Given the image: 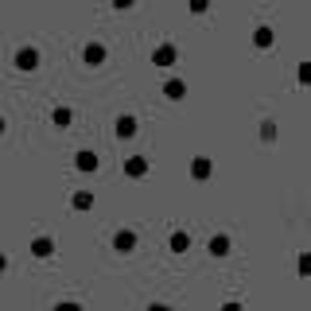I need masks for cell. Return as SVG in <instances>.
<instances>
[{
  "label": "cell",
  "mask_w": 311,
  "mask_h": 311,
  "mask_svg": "<svg viewBox=\"0 0 311 311\" xmlns=\"http://www.w3.org/2000/svg\"><path fill=\"white\" fill-rule=\"evenodd\" d=\"M133 241H136L133 234H117V249H121V253H129V249H133Z\"/></svg>",
  "instance_id": "10"
},
{
  "label": "cell",
  "mask_w": 311,
  "mask_h": 311,
  "mask_svg": "<svg viewBox=\"0 0 311 311\" xmlns=\"http://www.w3.org/2000/svg\"><path fill=\"white\" fill-rule=\"evenodd\" d=\"M0 129H4V121H0Z\"/></svg>",
  "instance_id": "20"
},
{
  "label": "cell",
  "mask_w": 311,
  "mask_h": 311,
  "mask_svg": "<svg viewBox=\"0 0 311 311\" xmlns=\"http://www.w3.org/2000/svg\"><path fill=\"white\" fill-rule=\"evenodd\" d=\"M191 175H194V179H206V175H210V160H194V163H191Z\"/></svg>",
  "instance_id": "5"
},
{
  "label": "cell",
  "mask_w": 311,
  "mask_h": 311,
  "mask_svg": "<svg viewBox=\"0 0 311 311\" xmlns=\"http://www.w3.org/2000/svg\"><path fill=\"white\" fill-rule=\"evenodd\" d=\"M51 249H55V241H47V237H35V245H31L35 257H51Z\"/></svg>",
  "instance_id": "3"
},
{
  "label": "cell",
  "mask_w": 311,
  "mask_h": 311,
  "mask_svg": "<svg viewBox=\"0 0 311 311\" xmlns=\"http://www.w3.org/2000/svg\"><path fill=\"white\" fill-rule=\"evenodd\" d=\"M133 129H136L133 117H121V121H117V133H121V136H133Z\"/></svg>",
  "instance_id": "9"
},
{
  "label": "cell",
  "mask_w": 311,
  "mask_h": 311,
  "mask_svg": "<svg viewBox=\"0 0 311 311\" xmlns=\"http://www.w3.org/2000/svg\"><path fill=\"white\" fill-rule=\"evenodd\" d=\"M55 311H82V307H78V303H59Z\"/></svg>",
  "instance_id": "16"
},
{
  "label": "cell",
  "mask_w": 311,
  "mask_h": 311,
  "mask_svg": "<svg viewBox=\"0 0 311 311\" xmlns=\"http://www.w3.org/2000/svg\"><path fill=\"white\" fill-rule=\"evenodd\" d=\"M171 249H175V253L187 249V234H171Z\"/></svg>",
  "instance_id": "13"
},
{
  "label": "cell",
  "mask_w": 311,
  "mask_h": 311,
  "mask_svg": "<svg viewBox=\"0 0 311 311\" xmlns=\"http://www.w3.org/2000/svg\"><path fill=\"white\" fill-rule=\"evenodd\" d=\"M272 43V31L268 28H257V47H268Z\"/></svg>",
  "instance_id": "12"
},
{
  "label": "cell",
  "mask_w": 311,
  "mask_h": 311,
  "mask_svg": "<svg viewBox=\"0 0 311 311\" xmlns=\"http://www.w3.org/2000/svg\"><path fill=\"white\" fill-rule=\"evenodd\" d=\"M163 93H167V97H183V93H187V86H183V82H167V86H163Z\"/></svg>",
  "instance_id": "7"
},
{
  "label": "cell",
  "mask_w": 311,
  "mask_h": 311,
  "mask_svg": "<svg viewBox=\"0 0 311 311\" xmlns=\"http://www.w3.org/2000/svg\"><path fill=\"white\" fill-rule=\"evenodd\" d=\"M89 202H93V194H89V191H82V194H74V206H78V210H86V206H89Z\"/></svg>",
  "instance_id": "14"
},
{
  "label": "cell",
  "mask_w": 311,
  "mask_h": 311,
  "mask_svg": "<svg viewBox=\"0 0 311 311\" xmlns=\"http://www.w3.org/2000/svg\"><path fill=\"white\" fill-rule=\"evenodd\" d=\"M16 62H20V66H24V70H31V66H35V62H39V55H35V51H31V47H24V51H16Z\"/></svg>",
  "instance_id": "2"
},
{
  "label": "cell",
  "mask_w": 311,
  "mask_h": 311,
  "mask_svg": "<svg viewBox=\"0 0 311 311\" xmlns=\"http://www.w3.org/2000/svg\"><path fill=\"white\" fill-rule=\"evenodd\" d=\"M144 171H148L144 160H129V175H144Z\"/></svg>",
  "instance_id": "11"
},
{
  "label": "cell",
  "mask_w": 311,
  "mask_h": 311,
  "mask_svg": "<svg viewBox=\"0 0 311 311\" xmlns=\"http://www.w3.org/2000/svg\"><path fill=\"white\" fill-rule=\"evenodd\" d=\"M0 268H4V257H0Z\"/></svg>",
  "instance_id": "19"
},
{
  "label": "cell",
  "mask_w": 311,
  "mask_h": 311,
  "mask_svg": "<svg viewBox=\"0 0 311 311\" xmlns=\"http://www.w3.org/2000/svg\"><path fill=\"white\" fill-rule=\"evenodd\" d=\"M222 311H241V303H226V307Z\"/></svg>",
  "instance_id": "17"
},
{
  "label": "cell",
  "mask_w": 311,
  "mask_h": 311,
  "mask_svg": "<svg viewBox=\"0 0 311 311\" xmlns=\"http://www.w3.org/2000/svg\"><path fill=\"white\" fill-rule=\"evenodd\" d=\"M101 59H105V51H101L97 43H89V47H86V62H89V66H97Z\"/></svg>",
  "instance_id": "4"
},
{
  "label": "cell",
  "mask_w": 311,
  "mask_h": 311,
  "mask_svg": "<svg viewBox=\"0 0 311 311\" xmlns=\"http://www.w3.org/2000/svg\"><path fill=\"white\" fill-rule=\"evenodd\" d=\"M226 249H230L226 237H214V241H210V253H214V257H226Z\"/></svg>",
  "instance_id": "8"
},
{
  "label": "cell",
  "mask_w": 311,
  "mask_h": 311,
  "mask_svg": "<svg viewBox=\"0 0 311 311\" xmlns=\"http://www.w3.org/2000/svg\"><path fill=\"white\" fill-rule=\"evenodd\" d=\"M171 62H175V47L163 43L160 51H156V66H171Z\"/></svg>",
  "instance_id": "1"
},
{
  "label": "cell",
  "mask_w": 311,
  "mask_h": 311,
  "mask_svg": "<svg viewBox=\"0 0 311 311\" xmlns=\"http://www.w3.org/2000/svg\"><path fill=\"white\" fill-rule=\"evenodd\" d=\"M152 311H167V307H163V303H156V307H152Z\"/></svg>",
  "instance_id": "18"
},
{
  "label": "cell",
  "mask_w": 311,
  "mask_h": 311,
  "mask_svg": "<svg viewBox=\"0 0 311 311\" xmlns=\"http://www.w3.org/2000/svg\"><path fill=\"white\" fill-rule=\"evenodd\" d=\"M70 121V109H55V125H66Z\"/></svg>",
  "instance_id": "15"
},
{
  "label": "cell",
  "mask_w": 311,
  "mask_h": 311,
  "mask_svg": "<svg viewBox=\"0 0 311 311\" xmlns=\"http://www.w3.org/2000/svg\"><path fill=\"white\" fill-rule=\"evenodd\" d=\"M78 167H82V171H93V167H97L93 152H78Z\"/></svg>",
  "instance_id": "6"
}]
</instances>
